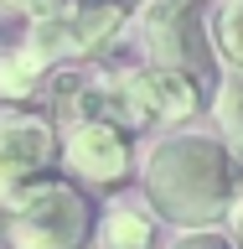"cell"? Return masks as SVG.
<instances>
[{
  "label": "cell",
  "instance_id": "6da1fadb",
  "mask_svg": "<svg viewBox=\"0 0 243 249\" xmlns=\"http://www.w3.org/2000/svg\"><path fill=\"white\" fill-rule=\"evenodd\" d=\"M135 182L166 229H207L228 218L243 182V161L228 151L217 130L176 124L140 156Z\"/></svg>",
  "mask_w": 243,
  "mask_h": 249
},
{
  "label": "cell",
  "instance_id": "7a4b0ae2",
  "mask_svg": "<svg viewBox=\"0 0 243 249\" xmlns=\"http://www.w3.org/2000/svg\"><path fill=\"white\" fill-rule=\"evenodd\" d=\"M98 202L88 187L62 166L31 177L0 202V239L5 249H88Z\"/></svg>",
  "mask_w": 243,
  "mask_h": 249
},
{
  "label": "cell",
  "instance_id": "3957f363",
  "mask_svg": "<svg viewBox=\"0 0 243 249\" xmlns=\"http://www.w3.org/2000/svg\"><path fill=\"white\" fill-rule=\"evenodd\" d=\"M135 47L145 62L181 68L197 83H217L212 0H145L135 11Z\"/></svg>",
  "mask_w": 243,
  "mask_h": 249
},
{
  "label": "cell",
  "instance_id": "277c9868",
  "mask_svg": "<svg viewBox=\"0 0 243 249\" xmlns=\"http://www.w3.org/2000/svg\"><path fill=\"white\" fill-rule=\"evenodd\" d=\"M104 89H109V104L130 130H176L186 124L192 114L202 109V89L192 73L181 68H161V62H130L119 73H104Z\"/></svg>",
  "mask_w": 243,
  "mask_h": 249
},
{
  "label": "cell",
  "instance_id": "5b68a950",
  "mask_svg": "<svg viewBox=\"0 0 243 249\" xmlns=\"http://www.w3.org/2000/svg\"><path fill=\"white\" fill-rule=\"evenodd\" d=\"M135 16L114 5V0H62L57 11H42L31 16L26 36L42 47L52 62H93L98 52L114 47L124 26H130Z\"/></svg>",
  "mask_w": 243,
  "mask_h": 249
},
{
  "label": "cell",
  "instance_id": "8992f818",
  "mask_svg": "<svg viewBox=\"0 0 243 249\" xmlns=\"http://www.w3.org/2000/svg\"><path fill=\"white\" fill-rule=\"evenodd\" d=\"M57 166V120L47 104H0V202Z\"/></svg>",
  "mask_w": 243,
  "mask_h": 249
},
{
  "label": "cell",
  "instance_id": "52a82bcc",
  "mask_svg": "<svg viewBox=\"0 0 243 249\" xmlns=\"http://www.w3.org/2000/svg\"><path fill=\"white\" fill-rule=\"evenodd\" d=\"M88 249H161V218L150 213V202H104L93 218V239Z\"/></svg>",
  "mask_w": 243,
  "mask_h": 249
},
{
  "label": "cell",
  "instance_id": "ba28073f",
  "mask_svg": "<svg viewBox=\"0 0 243 249\" xmlns=\"http://www.w3.org/2000/svg\"><path fill=\"white\" fill-rule=\"evenodd\" d=\"M47 73H52V57L31 36L0 42V104H36L47 93Z\"/></svg>",
  "mask_w": 243,
  "mask_h": 249
},
{
  "label": "cell",
  "instance_id": "9c48e42d",
  "mask_svg": "<svg viewBox=\"0 0 243 249\" xmlns=\"http://www.w3.org/2000/svg\"><path fill=\"white\" fill-rule=\"evenodd\" d=\"M207 114H212V130L228 140V151L243 161V68H223L217 73Z\"/></svg>",
  "mask_w": 243,
  "mask_h": 249
},
{
  "label": "cell",
  "instance_id": "30bf717a",
  "mask_svg": "<svg viewBox=\"0 0 243 249\" xmlns=\"http://www.w3.org/2000/svg\"><path fill=\"white\" fill-rule=\"evenodd\" d=\"M212 52L223 68H243V0L212 5Z\"/></svg>",
  "mask_w": 243,
  "mask_h": 249
},
{
  "label": "cell",
  "instance_id": "8fae6325",
  "mask_svg": "<svg viewBox=\"0 0 243 249\" xmlns=\"http://www.w3.org/2000/svg\"><path fill=\"white\" fill-rule=\"evenodd\" d=\"M166 249H243V244L228 233V223H207V229H176Z\"/></svg>",
  "mask_w": 243,
  "mask_h": 249
},
{
  "label": "cell",
  "instance_id": "7c38bea8",
  "mask_svg": "<svg viewBox=\"0 0 243 249\" xmlns=\"http://www.w3.org/2000/svg\"><path fill=\"white\" fill-rule=\"evenodd\" d=\"M0 5H5V11H16V16H26V21H31V16H42V11H57L62 0H0Z\"/></svg>",
  "mask_w": 243,
  "mask_h": 249
},
{
  "label": "cell",
  "instance_id": "4fadbf2b",
  "mask_svg": "<svg viewBox=\"0 0 243 249\" xmlns=\"http://www.w3.org/2000/svg\"><path fill=\"white\" fill-rule=\"evenodd\" d=\"M223 223H228V233L243 244V182H238V197H233V208H228V218H223Z\"/></svg>",
  "mask_w": 243,
  "mask_h": 249
},
{
  "label": "cell",
  "instance_id": "5bb4252c",
  "mask_svg": "<svg viewBox=\"0 0 243 249\" xmlns=\"http://www.w3.org/2000/svg\"><path fill=\"white\" fill-rule=\"evenodd\" d=\"M114 5H124V11L135 16V11H140V5H145V0H114Z\"/></svg>",
  "mask_w": 243,
  "mask_h": 249
}]
</instances>
